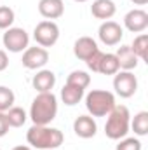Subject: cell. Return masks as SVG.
<instances>
[{
    "label": "cell",
    "mask_w": 148,
    "mask_h": 150,
    "mask_svg": "<svg viewBox=\"0 0 148 150\" xmlns=\"http://www.w3.org/2000/svg\"><path fill=\"white\" fill-rule=\"evenodd\" d=\"M26 142L32 149L38 150H58L65 136L58 127H49V126H32L26 133Z\"/></svg>",
    "instance_id": "6da1fadb"
},
{
    "label": "cell",
    "mask_w": 148,
    "mask_h": 150,
    "mask_svg": "<svg viewBox=\"0 0 148 150\" xmlns=\"http://www.w3.org/2000/svg\"><path fill=\"white\" fill-rule=\"evenodd\" d=\"M58 115V98L51 93H38L30 107V119L35 126H49Z\"/></svg>",
    "instance_id": "7a4b0ae2"
},
{
    "label": "cell",
    "mask_w": 148,
    "mask_h": 150,
    "mask_svg": "<svg viewBox=\"0 0 148 150\" xmlns=\"http://www.w3.org/2000/svg\"><path fill=\"white\" fill-rule=\"evenodd\" d=\"M105 134L110 140H122L131 129V113L125 105H115L113 110L106 115Z\"/></svg>",
    "instance_id": "3957f363"
},
{
    "label": "cell",
    "mask_w": 148,
    "mask_h": 150,
    "mask_svg": "<svg viewBox=\"0 0 148 150\" xmlns=\"http://www.w3.org/2000/svg\"><path fill=\"white\" fill-rule=\"evenodd\" d=\"M115 105V94L110 91L92 89L85 94V108L91 117H106Z\"/></svg>",
    "instance_id": "277c9868"
},
{
    "label": "cell",
    "mask_w": 148,
    "mask_h": 150,
    "mask_svg": "<svg viewBox=\"0 0 148 150\" xmlns=\"http://www.w3.org/2000/svg\"><path fill=\"white\" fill-rule=\"evenodd\" d=\"M4 47L9 51V52H23L26 47H30V35L26 33L25 28H19V26H11L4 32Z\"/></svg>",
    "instance_id": "5b68a950"
},
{
    "label": "cell",
    "mask_w": 148,
    "mask_h": 150,
    "mask_svg": "<svg viewBox=\"0 0 148 150\" xmlns=\"http://www.w3.org/2000/svg\"><path fill=\"white\" fill-rule=\"evenodd\" d=\"M33 38L40 47H52L58 40H59V26L54 21L44 19L40 21L35 30H33Z\"/></svg>",
    "instance_id": "8992f818"
},
{
    "label": "cell",
    "mask_w": 148,
    "mask_h": 150,
    "mask_svg": "<svg viewBox=\"0 0 148 150\" xmlns=\"http://www.w3.org/2000/svg\"><path fill=\"white\" fill-rule=\"evenodd\" d=\"M113 89L120 98H131L138 91V79L132 72L127 70H118L113 79Z\"/></svg>",
    "instance_id": "52a82bcc"
},
{
    "label": "cell",
    "mask_w": 148,
    "mask_h": 150,
    "mask_svg": "<svg viewBox=\"0 0 148 150\" xmlns=\"http://www.w3.org/2000/svg\"><path fill=\"white\" fill-rule=\"evenodd\" d=\"M49 61V52L47 49L40 47V45H35V47H26L23 51V67L28 68V70H40L47 65Z\"/></svg>",
    "instance_id": "ba28073f"
},
{
    "label": "cell",
    "mask_w": 148,
    "mask_h": 150,
    "mask_svg": "<svg viewBox=\"0 0 148 150\" xmlns=\"http://www.w3.org/2000/svg\"><path fill=\"white\" fill-rule=\"evenodd\" d=\"M98 37L105 45H117L124 37V28L117 21H103L98 30Z\"/></svg>",
    "instance_id": "9c48e42d"
},
{
    "label": "cell",
    "mask_w": 148,
    "mask_h": 150,
    "mask_svg": "<svg viewBox=\"0 0 148 150\" xmlns=\"http://www.w3.org/2000/svg\"><path fill=\"white\" fill-rule=\"evenodd\" d=\"M124 26L132 33H143L148 28V12L143 9H132L124 16Z\"/></svg>",
    "instance_id": "30bf717a"
},
{
    "label": "cell",
    "mask_w": 148,
    "mask_h": 150,
    "mask_svg": "<svg viewBox=\"0 0 148 150\" xmlns=\"http://www.w3.org/2000/svg\"><path fill=\"white\" fill-rule=\"evenodd\" d=\"M73 131L78 138L89 140V138L96 136L98 124H96L94 117H91V115H78L73 122Z\"/></svg>",
    "instance_id": "8fae6325"
},
{
    "label": "cell",
    "mask_w": 148,
    "mask_h": 150,
    "mask_svg": "<svg viewBox=\"0 0 148 150\" xmlns=\"http://www.w3.org/2000/svg\"><path fill=\"white\" fill-rule=\"evenodd\" d=\"M96 51H99L98 42L92 37H78L73 44V54L80 59V61H87Z\"/></svg>",
    "instance_id": "7c38bea8"
},
{
    "label": "cell",
    "mask_w": 148,
    "mask_h": 150,
    "mask_svg": "<svg viewBox=\"0 0 148 150\" xmlns=\"http://www.w3.org/2000/svg\"><path fill=\"white\" fill-rule=\"evenodd\" d=\"M38 12L42 18L52 21V19H58L65 14V4H63V0H40Z\"/></svg>",
    "instance_id": "4fadbf2b"
},
{
    "label": "cell",
    "mask_w": 148,
    "mask_h": 150,
    "mask_svg": "<svg viewBox=\"0 0 148 150\" xmlns=\"http://www.w3.org/2000/svg\"><path fill=\"white\" fill-rule=\"evenodd\" d=\"M32 86L37 93H51L56 86V74L52 70H40L32 79Z\"/></svg>",
    "instance_id": "5bb4252c"
},
{
    "label": "cell",
    "mask_w": 148,
    "mask_h": 150,
    "mask_svg": "<svg viewBox=\"0 0 148 150\" xmlns=\"http://www.w3.org/2000/svg\"><path fill=\"white\" fill-rule=\"evenodd\" d=\"M115 56H117V59H118L120 70L132 72V70L138 67V63H140V59H138V56L134 54V51L131 49V45H120V47L117 49Z\"/></svg>",
    "instance_id": "9a60e30c"
},
{
    "label": "cell",
    "mask_w": 148,
    "mask_h": 150,
    "mask_svg": "<svg viewBox=\"0 0 148 150\" xmlns=\"http://www.w3.org/2000/svg\"><path fill=\"white\" fill-rule=\"evenodd\" d=\"M115 12H117V7L113 0H94L91 5V14L96 19L108 21L115 16Z\"/></svg>",
    "instance_id": "2e32d148"
},
{
    "label": "cell",
    "mask_w": 148,
    "mask_h": 150,
    "mask_svg": "<svg viewBox=\"0 0 148 150\" xmlns=\"http://www.w3.org/2000/svg\"><path fill=\"white\" fill-rule=\"evenodd\" d=\"M84 91H85V89H80V87H77V86L65 84V87L61 89V100H63L65 105L75 107V105H78V101L84 98Z\"/></svg>",
    "instance_id": "e0dca14e"
},
{
    "label": "cell",
    "mask_w": 148,
    "mask_h": 150,
    "mask_svg": "<svg viewBox=\"0 0 148 150\" xmlns=\"http://www.w3.org/2000/svg\"><path fill=\"white\" fill-rule=\"evenodd\" d=\"M120 70L118 67V59L115 54H103L101 61H99V67H98V74H103V75H115L117 72Z\"/></svg>",
    "instance_id": "ac0fdd59"
},
{
    "label": "cell",
    "mask_w": 148,
    "mask_h": 150,
    "mask_svg": "<svg viewBox=\"0 0 148 150\" xmlns=\"http://www.w3.org/2000/svg\"><path fill=\"white\" fill-rule=\"evenodd\" d=\"M5 117H7L9 127H21V126H25V122L28 119L25 108H21V107H11L5 112Z\"/></svg>",
    "instance_id": "d6986e66"
},
{
    "label": "cell",
    "mask_w": 148,
    "mask_h": 150,
    "mask_svg": "<svg viewBox=\"0 0 148 150\" xmlns=\"http://www.w3.org/2000/svg\"><path fill=\"white\" fill-rule=\"evenodd\" d=\"M131 49L134 51V54L138 56L140 61H147L148 59V35L147 33H140L138 37H134Z\"/></svg>",
    "instance_id": "ffe728a7"
},
{
    "label": "cell",
    "mask_w": 148,
    "mask_h": 150,
    "mask_svg": "<svg viewBox=\"0 0 148 150\" xmlns=\"http://www.w3.org/2000/svg\"><path fill=\"white\" fill-rule=\"evenodd\" d=\"M131 129L136 136H147L148 134V112H138L131 120Z\"/></svg>",
    "instance_id": "44dd1931"
},
{
    "label": "cell",
    "mask_w": 148,
    "mask_h": 150,
    "mask_svg": "<svg viewBox=\"0 0 148 150\" xmlns=\"http://www.w3.org/2000/svg\"><path fill=\"white\" fill-rule=\"evenodd\" d=\"M66 84L77 86L80 89H87L89 84H91V75L87 74V72H84V70H75V72H72V74L68 75Z\"/></svg>",
    "instance_id": "7402d4cb"
},
{
    "label": "cell",
    "mask_w": 148,
    "mask_h": 150,
    "mask_svg": "<svg viewBox=\"0 0 148 150\" xmlns=\"http://www.w3.org/2000/svg\"><path fill=\"white\" fill-rule=\"evenodd\" d=\"M16 101V94L12 89H9L7 86H0V112H7L11 107H14Z\"/></svg>",
    "instance_id": "603a6c76"
},
{
    "label": "cell",
    "mask_w": 148,
    "mask_h": 150,
    "mask_svg": "<svg viewBox=\"0 0 148 150\" xmlns=\"http://www.w3.org/2000/svg\"><path fill=\"white\" fill-rule=\"evenodd\" d=\"M16 19V14L14 11L9 7V5H0V30H7L12 26Z\"/></svg>",
    "instance_id": "cb8c5ba5"
},
{
    "label": "cell",
    "mask_w": 148,
    "mask_h": 150,
    "mask_svg": "<svg viewBox=\"0 0 148 150\" xmlns=\"http://www.w3.org/2000/svg\"><path fill=\"white\" fill-rule=\"evenodd\" d=\"M115 150H141V142L138 138H122Z\"/></svg>",
    "instance_id": "d4e9b609"
},
{
    "label": "cell",
    "mask_w": 148,
    "mask_h": 150,
    "mask_svg": "<svg viewBox=\"0 0 148 150\" xmlns=\"http://www.w3.org/2000/svg\"><path fill=\"white\" fill-rule=\"evenodd\" d=\"M103 54L105 52H101V51H96L87 61H85V65H87V68L89 70H92V72H96L98 74V67H99V61H101V58H103Z\"/></svg>",
    "instance_id": "484cf974"
},
{
    "label": "cell",
    "mask_w": 148,
    "mask_h": 150,
    "mask_svg": "<svg viewBox=\"0 0 148 150\" xmlns=\"http://www.w3.org/2000/svg\"><path fill=\"white\" fill-rule=\"evenodd\" d=\"M9 133V122H7V117L5 112H0V138L5 136Z\"/></svg>",
    "instance_id": "4316f807"
},
{
    "label": "cell",
    "mask_w": 148,
    "mask_h": 150,
    "mask_svg": "<svg viewBox=\"0 0 148 150\" xmlns=\"http://www.w3.org/2000/svg\"><path fill=\"white\" fill-rule=\"evenodd\" d=\"M7 67H9V56L4 49H0V72L7 70Z\"/></svg>",
    "instance_id": "83f0119b"
},
{
    "label": "cell",
    "mask_w": 148,
    "mask_h": 150,
    "mask_svg": "<svg viewBox=\"0 0 148 150\" xmlns=\"http://www.w3.org/2000/svg\"><path fill=\"white\" fill-rule=\"evenodd\" d=\"M12 150H33L32 147H26V145H18V147H14Z\"/></svg>",
    "instance_id": "f1b7e54d"
},
{
    "label": "cell",
    "mask_w": 148,
    "mask_h": 150,
    "mask_svg": "<svg viewBox=\"0 0 148 150\" xmlns=\"http://www.w3.org/2000/svg\"><path fill=\"white\" fill-rule=\"evenodd\" d=\"M132 4H136V5H145V4H148V0H131Z\"/></svg>",
    "instance_id": "f546056e"
},
{
    "label": "cell",
    "mask_w": 148,
    "mask_h": 150,
    "mask_svg": "<svg viewBox=\"0 0 148 150\" xmlns=\"http://www.w3.org/2000/svg\"><path fill=\"white\" fill-rule=\"evenodd\" d=\"M73 2H89V0H73Z\"/></svg>",
    "instance_id": "4dcf8cb0"
},
{
    "label": "cell",
    "mask_w": 148,
    "mask_h": 150,
    "mask_svg": "<svg viewBox=\"0 0 148 150\" xmlns=\"http://www.w3.org/2000/svg\"><path fill=\"white\" fill-rule=\"evenodd\" d=\"M0 150H2V149H0Z\"/></svg>",
    "instance_id": "1f68e13d"
}]
</instances>
